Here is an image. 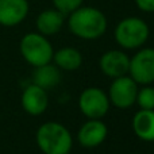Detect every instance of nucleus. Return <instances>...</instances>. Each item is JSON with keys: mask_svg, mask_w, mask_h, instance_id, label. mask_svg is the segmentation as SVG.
<instances>
[{"mask_svg": "<svg viewBox=\"0 0 154 154\" xmlns=\"http://www.w3.org/2000/svg\"><path fill=\"white\" fill-rule=\"evenodd\" d=\"M68 27L75 37L84 41H93L104 35L108 27V20L99 8L81 5L69 14Z\"/></svg>", "mask_w": 154, "mask_h": 154, "instance_id": "obj_1", "label": "nucleus"}, {"mask_svg": "<svg viewBox=\"0 0 154 154\" xmlns=\"http://www.w3.org/2000/svg\"><path fill=\"white\" fill-rule=\"evenodd\" d=\"M35 139L43 154H70L73 146L70 131L58 122H46L41 125Z\"/></svg>", "mask_w": 154, "mask_h": 154, "instance_id": "obj_2", "label": "nucleus"}, {"mask_svg": "<svg viewBox=\"0 0 154 154\" xmlns=\"http://www.w3.org/2000/svg\"><path fill=\"white\" fill-rule=\"evenodd\" d=\"M150 35L149 24L141 18L128 16L125 18L115 27V41L123 49H138L146 43Z\"/></svg>", "mask_w": 154, "mask_h": 154, "instance_id": "obj_3", "label": "nucleus"}, {"mask_svg": "<svg viewBox=\"0 0 154 154\" xmlns=\"http://www.w3.org/2000/svg\"><path fill=\"white\" fill-rule=\"evenodd\" d=\"M20 54L27 64L37 68L53 61V46L45 35L39 32H29L20 41Z\"/></svg>", "mask_w": 154, "mask_h": 154, "instance_id": "obj_4", "label": "nucleus"}, {"mask_svg": "<svg viewBox=\"0 0 154 154\" xmlns=\"http://www.w3.org/2000/svg\"><path fill=\"white\" fill-rule=\"evenodd\" d=\"M108 95L97 87L85 88L79 97V108L88 119H101L109 109Z\"/></svg>", "mask_w": 154, "mask_h": 154, "instance_id": "obj_5", "label": "nucleus"}, {"mask_svg": "<svg viewBox=\"0 0 154 154\" xmlns=\"http://www.w3.org/2000/svg\"><path fill=\"white\" fill-rule=\"evenodd\" d=\"M137 93H138V84L130 76H120L114 79L109 85L108 99L109 103L114 104L116 108L126 109L135 104Z\"/></svg>", "mask_w": 154, "mask_h": 154, "instance_id": "obj_6", "label": "nucleus"}, {"mask_svg": "<svg viewBox=\"0 0 154 154\" xmlns=\"http://www.w3.org/2000/svg\"><path fill=\"white\" fill-rule=\"evenodd\" d=\"M130 77L141 85H149L154 82V49H141L130 58L128 66Z\"/></svg>", "mask_w": 154, "mask_h": 154, "instance_id": "obj_7", "label": "nucleus"}, {"mask_svg": "<svg viewBox=\"0 0 154 154\" xmlns=\"http://www.w3.org/2000/svg\"><path fill=\"white\" fill-rule=\"evenodd\" d=\"M100 70L111 79L126 76L130 66V57L122 50H108L99 60Z\"/></svg>", "mask_w": 154, "mask_h": 154, "instance_id": "obj_8", "label": "nucleus"}, {"mask_svg": "<svg viewBox=\"0 0 154 154\" xmlns=\"http://www.w3.org/2000/svg\"><path fill=\"white\" fill-rule=\"evenodd\" d=\"M107 135H108V128L100 119H88V122H85L80 127L77 139L82 147L93 149L100 146L106 141Z\"/></svg>", "mask_w": 154, "mask_h": 154, "instance_id": "obj_9", "label": "nucleus"}, {"mask_svg": "<svg viewBox=\"0 0 154 154\" xmlns=\"http://www.w3.org/2000/svg\"><path fill=\"white\" fill-rule=\"evenodd\" d=\"M22 107L31 116H39L48 109L49 96L48 91L38 87L35 84H30L24 88L22 93Z\"/></svg>", "mask_w": 154, "mask_h": 154, "instance_id": "obj_10", "label": "nucleus"}, {"mask_svg": "<svg viewBox=\"0 0 154 154\" xmlns=\"http://www.w3.org/2000/svg\"><path fill=\"white\" fill-rule=\"evenodd\" d=\"M30 5L27 0H0V24L14 27L26 19Z\"/></svg>", "mask_w": 154, "mask_h": 154, "instance_id": "obj_11", "label": "nucleus"}, {"mask_svg": "<svg viewBox=\"0 0 154 154\" xmlns=\"http://www.w3.org/2000/svg\"><path fill=\"white\" fill-rule=\"evenodd\" d=\"M64 23H65V15L61 11L57 10V8L43 10L38 15L37 20H35L38 32L45 35V37L54 35L57 32H60L62 26H64Z\"/></svg>", "mask_w": 154, "mask_h": 154, "instance_id": "obj_12", "label": "nucleus"}, {"mask_svg": "<svg viewBox=\"0 0 154 154\" xmlns=\"http://www.w3.org/2000/svg\"><path fill=\"white\" fill-rule=\"evenodd\" d=\"M133 130L139 139L154 142V109H139L133 118Z\"/></svg>", "mask_w": 154, "mask_h": 154, "instance_id": "obj_13", "label": "nucleus"}, {"mask_svg": "<svg viewBox=\"0 0 154 154\" xmlns=\"http://www.w3.org/2000/svg\"><path fill=\"white\" fill-rule=\"evenodd\" d=\"M60 81H61L60 68L57 65H53L51 62L37 66L32 73V84L38 85L46 91L57 87Z\"/></svg>", "mask_w": 154, "mask_h": 154, "instance_id": "obj_14", "label": "nucleus"}, {"mask_svg": "<svg viewBox=\"0 0 154 154\" xmlns=\"http://www.w3.org/2000/svg\"><path fill=\"white\" fill-rule=\"evenodd\" d=\"M54 65L62 70H77L82 64V56L75 48H62L53 54Z\"/></svg>", "mask_w": 154, "mask_h": 154, "instance_id": "obj_15", "label": "nucleus"}, {"mask_svg": "<svg viewBox=\"0 0 154 154\" xmlns=\"http://www.w3.org/2000/svg\"><path fill=\"white\" fill-rule=\"evenodd\" d=\"M135 103H138L142 109H154V87L149 84L138 89Z\"/></svg>", "mask_w": 154, "mask_h": 154, "instance_id": "obj_16", "label": "nucleus"}, {"mask_svg": "<svg viewBox=\"0 0 154 154\" xmlns=\"http://www.w3.org/2000/svg\"><path fill=\"white\" fill-rule=\"evenodd\" d=\"M54 8L61 11L64 15H69L79 7H81L84 0H51Z\"/></svg>", "mask_w": 154, "mask_h": 154, "instance_id": "obj_17", "label": "nucleus"}, {"mask_svg": "<svg viewBox=\"0 0 154 154\" xmlns=\"http://www.w3.org/2000/svg\"><path fill=\"white\" fill-rule=\"evenodd\" d=\"M134 2H135L137 7L143 12H154V0H134Z\"/></svg>", "mask_w": 154, "mask_h": 154, "instance_id": "obj_18", "label": "nucleus"}]
</instances>
